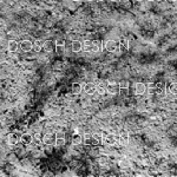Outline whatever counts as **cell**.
I'll return each instance as SVG.
<instances>
[{"label": "cell", "mask_w": 177, "mask_h": 177, "mask_svg": "<svg viewBox=\"0 0 177 177\" xmlns=\"http://www.w3.org/2000/svg\"><path fill=\"white\" fill-rule=\"evenodd\" d=\"M104 50L111 53H118L119 51V44L115 40H106L104 43Z\"/></svg>", "instance_id": "6da1fadb"}, {"label": "cell", "mask_w": 177, "mask_h": 177, "mask_svg": "<svg viewBox=\"0 0 177 177\" xmlns=\"http://www.w3.org/2000/svg\"><path fill=\"white\" fill-rule=\"evenodd\" d=\"M56 141H57V135L56 133H46L43 137V143L45 145H56Z\"/></svg>", "instance_id": "7a4b0ae2"}, {"label": "cell", "mask_w": 177, "mask_h": 177, "mask_svg": "<svg viewBox=\"0 0 177 177\" xmlns=\"http://www.w3.org/2000/svg\"><path fill=\"white\" fill-rule=\"evenodd\" d=\"M21 136H23V133L20 131H17V130L11 132V133L8 135V143H10V144H17L20 139H21Z\"/></svg>", "instance_id": "3957f363"}, {"label": "cell", "mask_w": 177, "mask_h": 177, "mask_svg": "<svg viewBox=\"0 0 177 177\" xmlns=\"http://www.w3.org/2000/svg\"><path fill=\"white\" fill-rule=\"evenodd\" d=\"M83 143L85 145H98L100 142H98L91 133H85V136L83 137Z\"/></svg>", "instance_id": "277c9868"}, {"label": "cell", "mask_w": 177, "mask_h": 177, "mask_svg": "<svg viewBox=\"0 0 177 177\" xmlns=\"http://www.w3.org/2000/svg\"><path fill=\"white\" fill-rule=\"evenodd\" d=\"M117 136H115V135H105L104 138H103V143L105 145H109V146H112V145H115L117 143L118 141Z\"/></svg>", "instance_id": "5b68a950"}, {"label": "cell", "mask_w": 177, "mask_h": 177, "mask_svg": "<svg viewBox=\"0 0 177 177\" xmlns=\"http://www.w3.org/2000/svg\"><path fill=\"white\" fill-rule=\"evenodd\" d=\"M106 89H107V93L110 95H117L120 91V86L117 83H109L106 85Z\"/></svg>", "instance_id": "8992f818"}, {"label": "cell", "mask_w": 177, "mask_h": 177, "mask_svg": "<svg viewBox=\"0 0 177 177\" xmlns=\"http://www.w3.org/2000/svg\"><path fill=\"white\" fill-rule=\"evenodd\" d=\"M19 45H20V50L23 52H30V51L33 50V44L30 40H23Z\"/></svg>", "instance_id": "52a82bcc"}, {"label": "cell", "mask_w": 177, "mask_h": 177, "mask_svg": "<svg viewBox=\"0 0 177 177\" xmlns=\"http://www.w3.org/2000/svg\"><path fill=\"white\" fill-rule=\"evenodd\" d=\"M133 87H135V93L136 95H144L145 91L148 90V87H146L144 83H136Z\"/></svg>", "instance_id": "ba28073f"}, {"label": "cell", "mask_w": 177, "mask_h": 177, "mask_svg": "<svg viewBox=\"0 0 177 177\" xmlns=\"http://www.w3.org/2000/svg\"><path fill=\"white\" fill-rule=\"evenodd\" d=\"M97 90V85H95L93 83H86L84 84V92L87 95H93Z\"/></svg>", "instance_id": "9c48e42d"}, {"label": "cell", "mask_w": 177, "mask_h": 177, "mask_svg": "<svg viewBox=\"0 0 177 177\" xmlns=\"http://www.w3.org/2000/svg\"><path fill=\"white\" fill-rule=\"evenodd\" d=\"M119 51H122V52H125V51H128L129 50V47H130V44H129V40L128 38H122V39L119 40Z\"/></svg>", "instance_id": "30bf717a"}, {"label": "cell", "mask_w": 177, "mask_h": 177, "mask_svg": "<svg viewBox=\"0 0 177 177\" xmlns=\"http://www.w3.org/2000/svg\"><path fill=\"white\" fill-rule=\"evenodd\" d=\"M20 48V45L15 41V40H10L8 41V44H7V50L10 51V52H17L18 50Z\"/></svg>", "instance_id": "8fae6325"}, {"label": "cell", "mask_w": 177, "mask_h": 177, "mask_svg": "<svg viewBox=\"0 0 177 177\" xmlns=\"http://www.w3.org/2000/svg\"><path fill=\"white\" fill-rule=\"evenodd\" d=\"M71 91L73 95H79L82 91H84V85H82L80 83H73L71 85Z\"/></svg>", "instance_id": "7c38bea8"}, {"label": "cell", "mask_w": 177, "mask_h": 177, "mask_svg": "<svg viewBox=\"0 0 177 177\" xmlns=\"http://www.w3.org/2000/svg\"><path fill=\"white\" fill-rule=\"evenodd\" d=\"M71 48H72L73 52H80V51H83V48H84V45H83V43H80L78 40H73L72 41V45H71Z\"/></svg>", "instance_id": "4fadbf2b"}, {"label": "cell", "mask_w": 177, "mask_h": 177, "mask_svg": "<svg viewBox=\"0 0 177 177\" xmlns=\"http://www.w3.org/2000/svg\"><path fill=\"white\" fill-rule=\"evenodd\" d=\"M20 142L23 143V144L25 145H28L31 144L33 142V137L31 133H23V136H21V139H20Z\"/></svg>", "instance_id": "5bb4252c"}, {"label": "cell", "mask_w": 177, "mask_h": 177, "mask_svg": "<svg viewBox=\"0 0 177 177\" xmlns=\"http://www.w3.org/2000/svg\"><path fill=\"white\" fill-rule=\"evenodd\" d=\"M129 135H128V132H122L120 135H119V138H118V142L120 143L122 145H126L129 143Z\"/></svg>", "instance_id": "9a60e30c"}, {"label": "cell", "mask_w": 177, "mask_h": 177, "mask_svg": "<svg viewBox=\"0 0 177 177\" xmlns=\"http://www.w3.org/2000/svg\"><path fill=\"white\" fill-rule=\"evenodd\" d=\"M53 48H56V41L52 43V40H46L44 41V50L46 52H51Z\"/></svg>", "instance_id": "2e32d148"}, {"label": "cell", "mask_w": 177, "mask_h": 177, "mask_svg": "<svg viewBox=\"0 0 177 177\" xmlns=\"http://www.w3.org/2000/svg\"><path fill=\"white\" fill-rule=\"evenodd\" d=\"M166 91V85L164 83H156V93L163 95Z\"/></svg>", "instance_id": "e0dca14e"}, {"label": "cell", "mask_w": 177, "mask_h": 177, "mask_svg": "<svg viewBox=\"0 0 177 177\" xmlns=\"http://www.w3.org/2000/svg\"><path fill=\"white\" fill-rule=\"evenodd\" d=\"M43 48H44V43L43 41L37 40L36 43H33V51L34 52H40Z\"/></svg>", "instance_id": "ac0fdd59"}, {"label": "cell", "mask_w": 177, "mask_h": 177, "mask_svg": "<svg viewBox=\"0 0 177 177\" xmlns=\"http://www.w3.org/2000/svg\"><path fill=\"white\" fill-rule=\"evenodd\" d=\"M71 142H72V144L74 145H79L83 143V137L78 135V133H76V135H73L72 138H71Z\"/></svg>", "instance_id": "d6986e66"}, {"label": "cell", "mask_w": 177, "mask_h": 177, "mask_svg": "<svg viewBox=\"0 0 177 177\" xmlns=\"http://www.w3.org/2000/svg\"><path fill=\"white\" fill-rule=\"evenodd\" d=\"M96 92H97L98 95H100V96H103V95H105V93H107V89H106V86L103 85V84H98V85H97V90H96Z\"/></svg>", "instance_id": "ffe728a7"}, {"label": "cell", "mask_w": 177, "mask_h": 177, "mask_svg": "<svg viewBox=\"0 0 177 177\" xmlns=\"http://www.w3.org/2000/svg\"><path fill=\"white\" fill-rule=\"evenodd\" d=\"M83 45H84V48H83V51H86V52H91V48H92V45H93V43L92 41H89V40H86L83 43Z\"/></svg>", "instance_id": "44dd1931"}, {"label": "cell", "mask_w": 177, "mask_h": 177, "mask_svg": "<svg viewBox=\"0 0 177 177\" xmlns=\"http://www.w3.org/2000/svg\"><path fill=\"white\" fill-rule=\"evenodd\" d=\"M146 87H148V91L149 92L156 93V83H149V84H146Z\"/></svg>", "instance_id": "7402d4cb"}, {"label": "cell", "mask_w": 177, "mask_h": 177, "mask_svg": "<svg viewBox=\"0 0 177 177\" xmlns=\"http://www.w3.org/2000/svg\"><path fill=\"white\" fill-rule=\"evenodd\" d=\"M65 143H66L65 137H57V141H56V145L57 146H63Z\"/></svg>", "instance_id": "603a6c76"}, {"label": "cell", "mask_w": 177, "mask_h": 177, "mask_svg": "<svg viewBox=\"0 0 177 177\" xmlns=\"http://www.w3.org/2000/svg\"><path fill=\"white\" fill-rule=\"evenodd\" d=\"M169 91H170L172 95H177V83H172V84L169 86Z\"/></svg>", "instance_id": "cb8c5ba5"}, {"label": "cell", "mask_w": 177, "mask_h": 177, "mask_svg": "<svg viewBox=\"0 0 177 177\" xmlns=\"http://www.w3.org/2000/svg\"><path fill=\"white\" fill-rule=\"evenodd\" d=\"M56 53L58 54V56H60L61 53L64 52V50H65V46H56Z\"/></svg>", "instance_id": "d4e9b609"}, {"label": "cell", "mask_w": 177, "mask_h": 177, "mask_svg": "<svg viewBox=\"0 0 177 177\" xmlns=\"http://www.w3.org/2000/svg\"><path fill=\"white\" fill-rule=\"evenodd\" d=\"M119 86H120V89H129V87H130V84H129V82L123 80V82L119 83Z\"/></svg>", "instance_id": "484cf974"}, {"label": "cell", "mask_w": 177, "mask_h": 177, "mask_svg": "<svg viewBox=\"0 0 177 177\" xmlns=\"http://www.w3.org/2000/svg\"><path fill=\"white\" fill-rule=\"evenodd\" d=\"M93 137L96 138V139H97V141H98V142H103V136H102V135H100V133H98V132H96V133H93Z\"/></svg>", "instance_id": "4316f807"}, {"label": "cell", "mask_w": 177, "mask_h": 177, "mask_svg": "<svg viewBox=\"0 0 177 177\" xmlns=\"http://www.w3.org/2000/svg\"><path fill=\"white\" fill-rule=\"evenodd\" d=\"M56 41V46H65V40L64 39H57Z\"/></svg>", "instance_id": "83f0119b"}, {"label": "cell", "mask_w": 177, "mask_h": 177, "mask_svg": "<svg viewBox=\"0 0 177 177\" xmlns=\"http://www.w3.org/2000/svg\"><path fill=\"white\" fill-rule=\"evenodd\" d=\"M119 93H120L122 96H126V95L129 93V89H120Z\"/></svg>", "instance_id": "f1b7e54d"}, {"label": "cell", "mask_w": 177, "mask_h": 177, "mask_svg": "<svg viewBox=\"0 0 177 177\" xmlns=\"http://www.w3.org/2000/svg\"><path fill=\"white\" fill-rule=\"evenodd\" d=\"M119 165H120L122 168H128V166H129V162H126V161H122V162L119 163Z\"/></svg>", "instance_id": "f546056e"}, {"label": "cell", "mask_w": 177, "mask_h": 177, "mask_svg": "<svg viewBox=\"0 0 177 177\" xmlns=\"http://www.w3.org/2000/svg\"><path fill=\"white\" fill-rule=\"evenodd\" d=\"M56 135H57V137H65V135H64V132H57Z\"/></svg>", "instance_id": "4dcf8cb0"}, {"label": "cell", "mask_w": 177, "mask_h": 177, "mask_svg": "<svg viewBox=\"0 0 177 177\" xmlns=\"http://www.w3.org/2000/svg\"><path fill=\"white\" fill-rule=\"evenodd\" d=\"M119 2H120V4H123V5H126V4L129 2V0H119Z\"/></svg>", "instance_id": "1f68e13d"}, {"label": "cell", "mask_w": 177, "mask_h": 177, "mask_svg": "<svg viewBox=\"0 0 177 177\" xmlns=\"http://www.w3.org/2000/svg\"><path fill=\"white\" fill-rule=\"evenodd\" d=\"M97 1H98V2H103V1H104V0H97Z\"/></svg>", "instance_id": "d6a6232c"}, {"label": "cell", "mask_w": 177, "mask_h": 177, "mask_svg": "<svg viewBox=\"0 0 177 177\" xmlns=\"http://www.w3.org/2000/svg\"><path fill=\"white\" fill-rule=\"evenodd\" d=\"M86 1H90V2H91V1H95V0H86Z\"/></svg>", "instance_id": "836d02e7"}, {"label": "cell", "mask_w": 177, "mask_h": 177, "mask_svg": "<svg viewBox=\"0 0 177 177\" xmlns=\"http://www.w3.org/2000/svg\"><path fill=\"white\" fill-rule=\"evenodd\" d=\"M111 1H119V0H111Z\"/></svg>", "instance_id": "e575fe53"}, {"label": "cell", "mask_w": 177, "mask_h": 177, "mask_svg": "<svg viewBox=\"0 0 177 177\" xmlns=\"http://www.w3.org/2000/svg\"><path fill=\"white\" fill-rule=\"evenodd\" d=\"M156 1H163V0H156Z\"/></svg>", "instance_id": "d590c367"}, {"label": "cell", "mask_w": 177, "mask_h": 177, "mask_svg": "<svg viewBox=\"0 0 177 177\" xmlns=\"http://www.w3.org/2000/svg\"><path fill=\"white\" fill-rule=\"evenodd\" d=\"M73 1H80V0H73Z\"/></svg>", "instance_id": "8d00e7d4"}, {"label": "cell", "mask_w": 177, "mask_h": 177, "mask_svg": "<svg viewBox=\"0 0 177 177\" xmlns=\"http://www.w3.org/2000/svg\"><path fill=\"white\" fill-rule=\"evenodd\" d=\"M150 1H156V0H150Z\"/></svg>", "instance_id": "74e56055"}, {"label": "cell", "mask_w": 177, "mask_h": 177, "mask_svg": "<svg viewBox=\"0 0 177 177\" xmlns=\"http://www.w3.org/2000/svg\"><path fill=\"white\" fill-rule=\"evenodd\" d=\"M137 1H143V0H137Z\"/></svg>", "instance_id": "f35d334b"}, {"label": "cell", "mask_w": 177, "mask_h": 177, "mask_svg": "<svg viewBox=\"0 0 177 177\" xmlns=\"http://www.w3.org/2000/svg\"><path fill=\"white\" fill-rule=\"evenodd\" d=\"M171 1H177V0H171Z\"/></svg>", "instance_id": "ab89813d"}]
</instances>
